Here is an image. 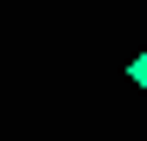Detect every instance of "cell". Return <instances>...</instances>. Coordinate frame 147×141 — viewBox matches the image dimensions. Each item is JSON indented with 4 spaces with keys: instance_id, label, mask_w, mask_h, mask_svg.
Returning <instances> with one entry per match:
<instances>
[{
    "instance_id": "cell-1",
    "label": "cell",
    "mask_w": 147,
    "mask_h": 141,
    "mask_svg": "<svg viewBox=\"0 0 147 141\" xmlns=\"http://www.w3.org/2000/svg\"><path fill=\"white\" fill-rule=\"evenodd\" d=\"M127 81H134V87H140V94H147V47H140V54H134V61H127Z\"/></svg>"
}]
</instances>
